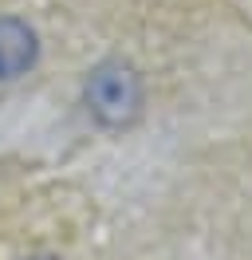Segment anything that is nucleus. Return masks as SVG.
Returning <instances> with one entry per match:
<instances>
[{"mask_svg":"<svg viewBox=\"0 0 252 260\" xmlns=\"http://www.w3.org/2000/svg\"><path fill=\"white\" fill-rule=\"evenodd\" d=\"M28 260H51V256H28Z\"/></svg>","mask_w":252,"mask_h":260,"instance_id":"nucleus-3","label":"nucleus"},{"mask_svg":"<svg viewBox=\"0 0 252 260\" xmlns=\"http://www.w3.org/2000/svg\"><path fill=\"white\" fill-rule=\"evenodd\" d=\"M40 59V40L24 20L0 16V83H12L28 75Z\"/></svg>","mask_w":252,"mask_h":260,"instance_id":"nucleus-2","label":"nucleus"},{"mask_svg":"<svg viewBox=\"0 0 252 260\" xmlns=\"http://www.w3.org/2000/svg\"><path fill=\"white\" fill-rule=\"evenodd\" d=\"M83 107L99 126L107 130H126L142 118L146 107V87L134 63L126 59H103L91 67L83 83Z\"/></svg>","mask_w":252,"mask_h":260,"instance_id":"nucleus-1","label":"nucleus"}]
</instances>
